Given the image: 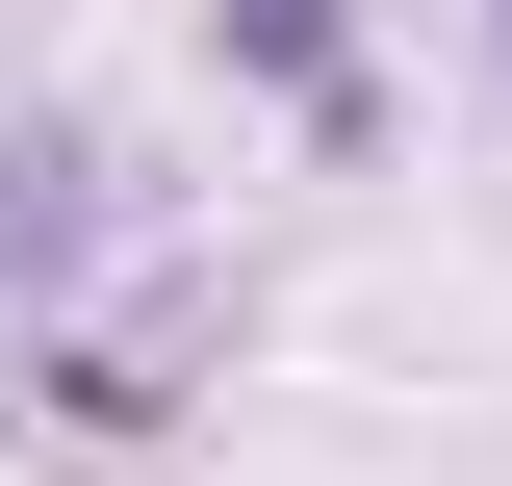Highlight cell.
Masks as SVG:
<instances>
[{
  "label": "cell",
  "mask_w": 512,
  "mask_h": 486,
  "mask_svg": "<svg viewBox=\"0 0 512 486\" xmlns=\"http://www.w3.org/2000/svg\"><path fill=\"white\" fill-rule=\"evenodd\" d=\"M231 26H256V77H282L308 128H359V26H333V0H231Z\"/></svg>",
  "instance_id": "1"
},
{
  "label": "cell",
  "mask_w": 512,
  "mask_h": 486,
  "mask_svg": "<svg viewBox=\"0 0 512 486\" xmlns=\"http://www.w3.org/2000/svg\"><path fill=\"white\" fill-rule=\"evenodd\" d=\"M487 52H512V0H487Z\"/></svg>",
  "instance_id": "2"
}]
</instances>
